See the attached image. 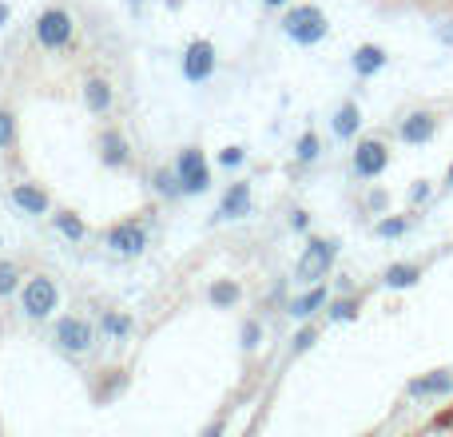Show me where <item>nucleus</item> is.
Instances as JSON below:
<instances>
[{
  "instance_id": "nucleus-11",
  "label": "nucleus",
  "mask_w": 453,
  "mask_h": 437,
  "mask_svg": "<svg viewBox=\"0 0 453 437\" xmlns=\"http://www.w3.org/2000/svg\"><path fill=\"white\" fill-rule=\"evenodd\" d=\"M453 394V370H430V374L414 378L406 386V398L414 402H434V398H449Z\"/></svg>"
},
{
  "instance_id": "nucleus-18",
  "label": "nucleus",
  "mask_w": 453,
  "mask_h": 437,
  "mask_svg": "<svg viewBox=\"0 0 453 437\" xmlns=\"http://www.w3.org/2000/svg\"><path fill=\"white\" fill-rule=\"evenodd\" d=\"M326 287H322V282H314L311 290H306V295H298L295 303H290V318H298V322H306L311 318V314H319L322 306H326Z\"/></svg>"
},
{
  "instance_id": "nucleus-12",
  "label": "nucleus",
  "mask_w": 453,
  "mask_h": 437,
  "mask_svg": "<svg viewBox=\"0 0 453 437\" xmlns=\"http://www.w3.org/2000/svg\"><path fill=\"white\" fill-rule=\"evenodd\" d=\"M250 211V183H231V188L223 191L219 207H215V223H234V218H242Z\"/></svg>"
},
{
  "instance_id": "nucleus-21",
  "label": "nucleus",
  "mask_w": 453,
  "mask_h": 437,
  "mask_svg": "<svg viewBox=\"0 0 453 437\" xmlns=\"http://www.w3.org/2000/svg\"><path fill=\"white\" fill-rule=\"evenodd\" d=\"M151 188H156V196H164V199L183 196V183H180V172H175V167H159V172H151Z\"/></svg>"
},
{
  "instance_id": "nucleus-23",
  "label": "nucleus",
  "mask_w": 453,
  "mask_h": 437,
  "mask_svg": "<svg viewBox=\"0 0 453 437\" xmlns=\"http://www.w3.org/2000/svg\"><path fill=\"white\" fill-rule=\"evenodd\" d=\"M239 298H242V290H239V282H231V279H223V282H215L211 287V303L219 306V310L239 306Z\"/></svg>"
},
{
  "instance_id": "nucleus-27",
  "label": "nucleus",
  "mask_w": 453,
  "mask_h": 437,
  "mask_svg": "<svg viewBox=\"0 0 453 437\" xmlns=\"http://www.w3.org/2000/svg\"><path fill=\"white\" fill-rule=\"evenodd\" d=\"M16 287H20V266H16L12 258H0V298L12 295Z\"/></svg>"
},
{
  "instance_id": "nucleus-14",
  "label": "nucleus",
  "mask_w": 453,
  "mask_h": 437,
  "mask_svg": "<svg viewBox=\"0 0 453 437\" xmlns=\"http://www.w3.org/2000/svg\"><path fill=\"white\" fill-rule=\"evenodd\" d=\"M100 159H104V167L132 164V143H127V135H119L116 127H108V132L100 135Z\"/></svg>"
},
{
  "instance_id": "nucleus-35",
  "label": "nucleus",
  "mask_w": 453,
  "mask_h": 437,
  "mask_svg": "<svg viewBox=\"0 0 453 437\" xmlns=\"http://www.w3.org/2000/svg\"><path fill=\"white\" fill-rule=\"evenodd\" d=\"M8 16H12V8H8V4H0V28H4V24H8Z\"/></svg>"
},
{
  "instance_id": "nucleus-29",
  "label": "nucleus",
  "mask_w": 453,
  "mask_h": 437,
  "mask_svg": "<svg viewBox=\"0 0 453 437\" xmlns=\"http://www.w3.org/2000/svg\"><path fill=\"white\" fill-rule=\"evenodd\" d=\"M314 342H319V330H314V326H303V330L295 334V342H290V350L303 354V350H311Z\"/></svg>"
},
{
  "instance_id": "nucleus-22",
  "label": "nucleus",
  "mask_w": 453,
  "mask_h": 437,
  "mask_svg": "<svg viewBox=\"0 0 453 437\" xmlns=\"http://www.w3.org/2000/svg\"><path fill=\"white\" fill-rule=\"evenodd\" d=\"M100 330L111 338V342H119V338H127V334H132V318H127V314H116V310H104Z\"/></svg>"
},
{
  "instance_id": "nucleus-25",
  "label": "nucleus",
  "mask_w": 453,
  "mask_h": 437,
  "mask_svg": "<svg viewBox=\"0 0 453 437\" xmlns=\"http://www.w3.org/2000/svg\"><path fill=\"white\" fill-rule=\"evenodd\" d=\"M406 231H410V218L406 215H390V218H378V223H374L378 239H402Z\"/></svg>"
},
{
  "instance_id": "nucleus-32",
  "label": "nucleus",
  "mask_w": 453,
  "mask_h": 437,
  "mask_svg": "<svg viewBox=\"0 0 453 437\" xmlns=\"http://www.w3.org/2000/svg\"><path fill=\"white\" fill-rule=\"evenodd\" d=\"M430 196H434V188H430V183L422 180V183H418L414 191H410V203H426V199H430Z\"/></svg>"
},
{
  "instance_id": "nucleus-19",
  "label": "nucleus",
  "mask_w": 453,
  "mask_h": 437,
  "mask_svg": "<svg viewBox=\"0 0 453 437\" xmlns=\"http://www.w3.org/2000/svg\"><path fill=\"white\" fill-rule=\"evenodd\" d=\"M422 282V266L418 263H394V266H386V274H382V287H390V290H410V287H418Z\"/></svg>"
},
{
  "instance_id": "nucleus-8",
  "label": "nucleus",
  "mask_w": 453,
  "mask_h": 437,
  "mask_svg": "<svg viewBox=\"0 0 453 437\" xmlns=\"http://www.w3.org/2000/svg\"><path fill=\"white\" fill-rule=\"evenodd\" d=\"M211 76H215V44L199 36L183 48V80L188 84H207Z\"/></svg>"
},
{
  "instance_id": "nucleus-28",
  "label": "nucleus",
  "mask_w": 453,
  "mask_h": 437,
  "mask_svg": "<svg viewBox=\"0 0 453 437\" xmlns=\"http://www.w3.org/2000/svg\"><path fill=\"white\" fill-rule=\"evenodd\" d=\"M16 143V116L8 108H0V151Z\"/></svg>"
},
{
  "instance_id": "nucleus-37",
  "label": "nucleus",
  "mask_w": 453,
  "mask_h": 437,
  "mask_svg": "<svg viewBox=\"0 0 453 437\" xmlns=\"http://www.w3.org/2000/svg\"><path fill=\"white\" fill-rule=\"evenodd\" d=\"M263 4L266 8H279V4H287V0H263Z\"/></svg>"
},
{
  "instance_id": "nucleus-9",
  "label": "nucleus",
  "mask_w": 453,
  "mask_h": 437,
  "mask_svg": "<svg viewBox=\"0 0 453 437\" xmlns=\"http://www.w3.org/2000/svg\"><path fill=\"white\" fill-rule=\"evenodd\" d=\"M438 111H430V108H414V111H406V116L398 119V140L402 143H410V148H422V143H430L434 135H438Z\"/></svg>"
},
{
  "instance_id": "nucleus-6",
  "label": "nucleus",
  "mask_w": 453,
  "mask_h": 437,
  "mask_svg": "<svg viewBox=\"0 0 453 437\" xmlns=\"http://www.w3.org/2000/svg\"><path fill=\"white\" fill-rule=\"evenodd\" d=\"M386 167H390V148H386V140H378V135H366V140L354 143L350 172L358 175V180H378Z\"/></svg>"
},
{
  "instance_id": "nucleus-31",
  "label": "nucleus",
  "mask_w": 453,
  "mask_h": 437,
  "mask_svg": "<svg viewBox=\"0 0 453 437\" xmlns=\"http://www.w3.org/2000/svg\"><path fill=\"white\" fill-rule=\"evenodd\" d=\"M242 159H247V151H242V148H226L223 156H219V164H223V167H231V172H234V167H242Z\"/></svg>"
},
{
  "instance_id": "nucleus-16",
  "label": "nucleus",
  "mask_w": 453,
  "mask_h": 437,
  "mask_svg": "<svg viewBox=\"0 0 453 437\" xmlns=\"http://www.w3.org/2000/svg\"><path fill=\"white\" fill-rule=\"evenodd\" d=\"M330 127H334L338 140H354V135L362 132V108L354 100H346L342 108L334 111V119H330Z\"/></svg>"
},
{
  "instance_id": "nucleus-17",
  "label": "nucleus",
  "mask_w": 453,
  "mask_h": 437,
  "mask_svg": "<svg viewBox=\"0 0 453 437\" xmlns=\"http://www.w3.org/2000/svg\"><path fill=\"white\" fill-rule=\"evenodd\" d=\"M111 100H116V92H111L108 80H104V76H88V84H84V104H88V111L104 116V111L111 108Z\"/></svg>"
},
{
  "instance_id": "nucleus-38",
  "label": "nucleus",
  "mask_w": 453,
  "mask_h": 437,
  "mask_svg": "<svg viewBox=\"0 0 453 437\" xmlns=\"http://www.w3.org/2000/svg\"><path fill=\"white\" fill-rule=\"evenodd\" d=\"M446 183H449V188H453V164H449V172H446Z\"/></svg>"
},
{
  "instance_id": "nucleus-7",
  "label": "nucleus",
  "mask_w": 453,
  "mask_h": 437,
  "mask_svg": "<svg viewBox=\"0 0 453 437\" xmlns=\"http://www.w3.org/2000/svg\"><path fill=\"white\" fill-rule=\"evenodd\" d=\"M175 172H180L183 196H203V191L211 188V167H207L199 148H183L180 159H175Z\"/></svg>"
},
{
  "instance_id": "nucleus-2",
  "label": "nucleus",
  "mask_w": 453,
  "mask_h": 437,
  "mask_svg": "<svg viewBox=\"0 0 453 437\" xmlns=\"http://www.w3.org/2000/svg\"><path fill=\"white\" fill-rule=\"evenodd\" d=\"M334 258H338V242L334 239H314L311 234V239H306L303 258H298V266H295V279L306 282V287H314V282H322L330 274Z\"/></svg>"
},
{
  "instance_id": "nucleus-34",
  "label": "nucleus",
  "mask_w": 453,
  "mask_h": 437,
  "mask_svg": "<svg viewBox=\"0 0 453 437\" xmlns=\"http://www.w3.org/2000/svg\"><path fill=\"white\" fill-rule=\"evenodd\" d=\"M438 40H441V44H453V24H441V28H438Z\"/></svg>"
},
{
  "instance_id": "nucleus-5",
  "label": "nucleus",
  "mask_w": 453,
  "mask_h": 437,
  "mask_svg": "<svg viewBox=\"0 0 453 437\" xmlns=\"http://www.w3.org/2000/svg\"><path fill=\"white\" fill-rule=\"evenodd\" d=\"M52 338H56V346H60L64 354L80 358V354H92V346H96V326H92L88 318H76V314H64V318H56Z\"/></svg>"
},
{
  "instance_id": "nucleus-33",
  "label": "nucleus",
  "mask_w": 453,
  "mask_h": 437,
  "mask_svg": "<svg viewBox=\"0 0 453 437\" xmlns=\"http://www.w3.org/2000/svg\"><path fill=\"white\" fill-rule=\"evenodd\" d=\"M290 226H295V231H306V211H290Z\"/></svg>"
},
{
  "instance_id": "nucleus-30",
  "label": "nucleus",
  "mask_w": 453,
  "mask_h": 437,
  "mask_svg": "<svg viewBox=\"0 0 453 437\" xmlns=\"http://www.w3.org/2000/svg\"><path fill=\"white\" fill-rule=\"evenodd\" d=\"M258 338H263V326H258L255 318L242 322V346H247V350H258Z\"/></svg>"
},
{
  "instance_id": "nucleus-26",
  "label": "nucleus",
  "mask_w": 453,
  "mask_h": 437,
  "mask_svg": "<svg viewBox=\"0 0 453 437\" xmlns=\"http://www.w3.org/2000/svg\"><path fill=\"white\" fill-rule=\"evenodd\" d=\"M358 310H362L358 298H334L330 310H326V318L330 322H350V318H358Z\"/></svg>"
},
{
  "instance_id": "nucleus-1",
  "label": "nucleus",
  "mask_w": 453,
  "mask_h": 437,
  "mask_svg": "<svg viewBox=\"0 0 453 437\" xmlns=\"http://www.w3.org/2000/svg\"><path fill=\"white\" fill-rule=\"evenodd\" d=\"M326 32H330V20H326V12H322L319 4H298V8H290V12L282 16V36H287L290 44H298V48L322 44Z\"/></svg>"
},
{
  "instance_id": "nucleus-36",
  "label": "nucleus",
  "mask_w": 453,
  "mask_h": 437,
  "mask_svg": "<svg viewBox=\"0 0 453 437\" xmlns=\"http://www.w3.org/2000/svg\"><path fill=\"white\" fill-rule=\"evenodd\" d=\"M127 8H132V12H140V8H143V0H127Z\"/></svg>"
},
{
  "instance_id": "nucleus-13",
  "label": "nucleus",
  "mask_w": 453,
  "mask_h": 437,
  "mask_svg": "<svg viewBox=\"0 0 453 437\" xmlns=\"http://www.w3.org/2000/svg\"><path fill=\"white\" fill-rule=\"evenodd\" d=\"M386 64H390V56H386V48H382V44H358V48H354V56H350L354 76H362V80L378 76V72H382Z\"/></svg>"
},
{
  "instance_id": "nucleus-15",
  "label": "nucleus",
  "mask_w": 453,
  "mask_h": 437,
  "mask_svg": "<svg viewBox=\"0 0 453 437\" xmlns=\"http://www.w3.org/2000/svg\"><path fill=\"white\" fill-rule=\"evenodd\" d=\"M12 203L20 207L24 215H48V211H52L48 191H40L36 183H16V188H12Z\"/></svg>"
},
{
  "instance_id": "nucleus-10",
  "label": "nucleus",
  "mask_w": 453,
  "mask_h": 437,
  "mask_svg": "<svg viewBox=\"0 0 453 437\" xmlns=\"http://www.w3.org/2000/svg\"><path fill=\"white\" fill-rule=\"evenodd\" d=\"M108 250L119 258H135L148 250V226L135 223V218H127V223H116L108 231Z\"/></svg>"
},
{
  "instance_id": "nucleus-3",
  "label": "nucleus",
  "mask_w": 453,
  "mask_h": 437,
  "mask_svg": "<svg viewBox=\"0 0 453 437\" xmlns=\"http://www.w3.org/2000/svg\"><path fill=\"white\" fill-rule=\"evenodd\" d=\"M72 32H76V24H72L68 8H44V12L36 16V44L44 48V52H60V48H68Z\"/></svg>"
},
{
  "instance_id": "nucleus-20",
  "label": "nucleus",
  "mask_w": 453,
  "mask_h": 437,
  "mask_svg": "<svg viewBox=\"0 0 453 437\" xmlns=\"http://www.w3.org/2000/svg\"><path fill=\"white\" fill-rule=\"evenodd\" d=\"M52 223H56V231H60L68 242H84L88 239V223L76 211H56Z\"/></svg>"
},
{
  "instance_id": "nucleus-4",
  "label": "nucleus",
  "mask_w": 453,
  "mask_h": 437,
  "mask_svg": "<svg viewBox=\"0 0 453 437\" xmlns=\"http://www.w3.org/2000/svg\"><path fill=\"white\" fill-rule=\"evenodd\" d=\"M56 306H60V290H56V282L48 279V274H32V279L20 287V310L28 314L32 322L48 318Z\"/></svg>"
},
{
  "instance_id": "nucleus-24",
  "label": "nucleus",
  "mask_w": 453,
  "mask_h": 437,
  "mask_svg": "<svg viewBox=\"0 0 453 437\" xmlns=\"http://www.w3.org/2000/svg\"><path fill=\"white\" fill-rule=\"evenodd\" d=\"M319 156H322V140L314 132H303L298 135V143H295V159L298 164H319Z\"/></svg>"
}]
</instances>
